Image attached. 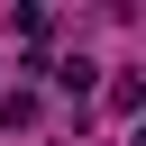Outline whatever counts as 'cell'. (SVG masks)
<instances>
[{"mask_svg":"<svg viewBox=\"0 0 146 146\" xmlns=\"http://www.w3.org/2000/svg\"><path fill=\"white\" fill-rule=\"evenodd\" d=\"M91 73H100V64H91V55H64V64H46V82H64V91H73V100H82V91H91Z\"/></svg>","mask_w":146,"mask_h":146,"instance_id":"6da1fadb","label":"cell"},{"mask_svg":"<svg viewBox=\"0 0 146 146\" xmlns=\"http://www.w3.org/2000/svg\"><path fill=\"white\" fill-rule=\"evenodd\" d=\"M110 110H119V119H137V110H146V82H137V73H119V82H110Z\"/></svg>","mask_w":146,"mask_h":146,"instance_id":"7a4b0ae2","label":"cell"}]
</instances>
